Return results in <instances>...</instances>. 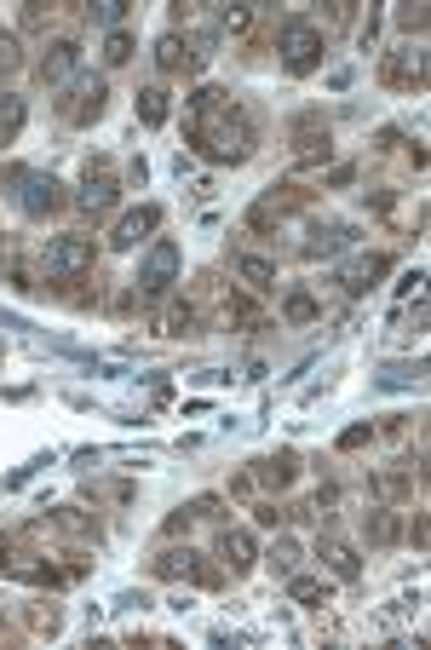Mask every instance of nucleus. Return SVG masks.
<instances>
[{
    "label": "nucleus",
    "instance_id": "nucleus-10",
    "mask_svg": "<svg viewBox=\"0 0 431 650\" xmlns=\"http://www.w3.org/2000/svg\"><path fill=\"white\" fill-rule=\"evenodd\" d=\"M75 208H81V213H92V219L115 208V179H110V167H104V162H98V179L87 173V190L75 196Z\"/></svg>",
    "mask_w": 431,
    "mask_h": 650
},
{
    "label": "nucleus",
    "instance_id": "nucleus-12",
    "mask_svg": "<svg viewBox=\"0 0 431 650\" xmlns=\"http://www.w3.org/2000/svg\"><path fill=\"white\" fill-rule=\"evenodd\" d=\"M156 576H184V581H213V570H202V558L190 553V547H184V553H161L156 558Z\"/></svg>",
    "mask_w": 431,
    "mask_h": 650
},
{
    "label": "nucleus",
    "instance_id": "nucleus-7",
    "mask_svg": "<svg viewBox=\"0 0 431 650\" xmlns=\"http://www.w3.org/2000/svg\"><path fill=\"white\" fill-rule=\"evenodd\" d=\"M75 70H81V47H75V41H52V47H46V58L35 64V75H41L46 87H64Z\"/></svg>",
    "mask_w": 431,
    "mask_h": 650
},
{
    "label": "nucleus",
    "instance_id": "nucleus-27",
    "mask_svg": "<svg viewBox=\"0 0 431 650\" xmlns=\"http://www.w3.org/2000/svg\"><path fill=\"white\" fill-rule=\"evenodd\" d=\"M0 70H18V41L12 35H0Z\"/></svg>",
    "mask_w": 431,
    "mask_h": 650
},
{
    "label": "nucleus",
    "instance_id": "nucleus-19",
    "mask_svg": "<svg viewBox=\"0 0 431 650\" xmlns=\"http://www.w3.org/2000/svg\"><path fill=\"white\" fill-rule=\"evenodd\" d=\"M340 242H345V225H317V231H311V242H305V254H311V259H317V254H334Z\"/></svg>",
    "mask_w": 431,
    "mask_h": 650
},
{
    "label": "nucleus",
    "instance_id": "nucleus-22",
    "mask_svg": "<svg viewBox=\"0 0 431 650\" xmlns=\"http://www.w3.org/2000/svg\"><path fill=\"white\" fill-rule=\"evenodd\" d=\"M288 593H294V599H305V604H317V599H328V581H317V576H294V581H288Z\"/></svg>",
    "mask_w": 431,
    "mask_h": 650
},
{
    "label": "nucleus",
    "instance_id": "nucleus-5",
    "mask_svg": "<svg viewBox=\"0 0 431 650\" xmlns=\"http://www.w3.org/2000/svg\"><path fill=\"white\" fill-rule=\"evenodd\" d=\"M58 179L52 173H23V190H18V208L29 213V219H52V213L64 208V196H58Z\"/></svg>",
    "mask_w": 431,
    "mask_h": 650
},
{
    "label": "nucleus",
    "instance_id": "nucleus-25",
    "mask_svg": "<svg viewBox=\"0 0 431 650\" xmlns=\"http://www.w3.org/2000/svg\"><path fill=\"white\" fill-rule=\"evenodd\" d=\"M92 18H98V24H110V29H121L127 6H121V0H104V6H92Z\"/></svg>",
    "mask_w": 431,
    "mask_h": 650
},
{
    "label": "nucleus",
    "instance_id": "nucleus-14",
    "mask_svg": "<svg viewBox=\"0 0 431 650\" xmlns=\"http://www.w3.org/2000/svg\"><path fill=\"white\" fill-rule=\"evenodd\" d=\"M230 271L248 282V288H276V265L271 259H253V254H230Z\"/></svg>",
    "mask_w": 431,
    "mask_h": 650
},
{
    "label": "nucleus",
    "instance_id": "nucleus-6",
    "mask_svg": "<svg viewBox=\"0 0 431 650\" xmlns=\"http://www.w3.org/2000/svg\"><path fill=\"white\" fill-rule=\"evenodd\" d=\"M156 225H161V208H133V213H121V219H115V231H110V248H115V254H133L138 242L156 231Z\"/></svg>",
    "mask_w": 431,
    "mask_h": 650
},
{
    "label": "nucleus",
    "instance_id": "nucleus-24",
    "mask_svg": "<svg viewBox=\"0 0 431 650\" xmlns=\"http://www.w3.org/2000/svg\"><path fill=\"white\" fill-rule=\"evenodd\" d=\"M271 564H276V570H282V576H288V570H294V564H299V547H294V541H288V535H276V547H271Z\"/></svg>",
    "mask_w": 431,
    "mask_h": 650
},
{
    "label": "nucleus",
    "instance_id": "nucleus-1",
    "mask_svg": "<svg viewBox=\"0 0 431 650\" xmlns=\"http://www.w3.org/2000/svg\"><path fill=\"white\" fill-rule=\"evenodd\" d=\"M196 150L207 162H248L253 156V121L242 104H230L225 93H196Z\"/></svg>",
    "mask_w": 431,
    "mask_h": 650
},
{
    "label": "nucleus",
    "instance_id": "nucleus-13",
    "mask_svg": "<svg viewBox=\"0 0 431 650\" xmlns=\"http://www.w3.org/2000/svg\"><path fill=\"white\" fill-rule=\"evenodd\" d=\"M190 64H196V52H190V41H184V35H161L156 41V70H190Z\"/></svg>",
    "mask_w": 431,
    "mask_h": 650
},
{
    "label": "nucleus",
    "instance_id": "nucleus-21",
    "mask_svg": "<svg viewBox=\"0 0 431 650\" xmlns=\"http://www.w3.org/2000/svg\"><path fill=\"white\" fill-rule=\"evenodd\" d=\"M133 58V35L127 29H110V41H104V64H127Z\"/></svg>",
    "mask_w": 431,
    "mask_h": 650
},
{
    "label": "nucleus",
    "instance_id": "nucleus-15",
    "mask_svg": "<svg viewBox=\"0 0 431 650\" xmlns=\"http://www.w3.org/2000/svg\"><path fill=\"white\" fill-rule=\"evenodd\" d=\"M391 259L386 254H368V259H351V265H345V288H351V294H363V288H374V277H380V271H386Z\"/></svg>",
    "mask_w": 431,
    "mask_h": 650
},
{
    "label": "nucleus",
    "instance_id": "nucleus-3",
    "mask_svg": "<svg viewBox=\"0 0 431 650\" xmlns=\"http://www.w3.org/2000/svg\"><path fill=\"white\" fill-rule=\"evenodd\" d=\"M81 271H92V242L87 236H52L41 248V277L46 282H69L81 277Z\"/></svg>",
    "mask_w": 431,
    "mask_h": 650
},
{
    "label": "nucleus",
    "instance_id": "nucleus-8",
    "mask_svg": "<svg viewBox=\"0 0 431 650\" xmlns=\"http://www.w3.org/2000/svg\"><path fill=\"white\" fill-rule=\"evenodd\" d=\"M104 98H110V87H104V81H81V87L69 93L64 116H69V121H81V127H87V121H98V116H104Z\"/></svg>",
    "mask_w": 431,
    "mask_h": 650
},
{
    "label": "nucleus",
    "instance_id": "nucleus-23",
    "mask_svg": "<svg viewBox=\"0 0 431 650\" xmlns=\"http://www.w3.org/2000/svg\"><path fill=\"white\" fill-rule=\"evenodd\" d=\"M282 317H288V323H317V300H311V294H294V300L282 305Z\"/></svg>",
    "mask_w": 431,
    "mask_h": 650
},
{
    "label": "nucleus",
    "instance_id": "nucleus-2",
    "mask_svg": "<svg viewBox=\"0 0 431 650\" xmlns=\"http://www.w3.org/2000/svg\"><path fill=\"white\" fill-rule=\"evenodd\" d=\"M276 52H282V70L288 75H311L322 64L328 41H322V29L311 24V18H288L282 35H276Z\"/></svg>",
    "mask_w": 431,
    "mask_h": 650
},
{
    "label": "nucleus",
    "instance_id": "nucleus-4",
    "mask_svg": "<svg viewBox=\"0 0 431 650\" xmlns=\"http://www.w3.org/2000/svg\"><path fill=\"white\" fill-rule=\"evenodd\" d=\"M179 265H184L179 242H167V236L150 242V254H144V265H138V294H144V300H161V294L179 282Z\"/></svg>",
    "mask_w": 431,
    "mask_h": 650
},
{
    "label": "nucleus",
    "instance_id": "nucleus-17",
    "mask_svg": "<svg viewBox=\"0 0 431 650\" xmlns=\"http://www.w3.org/2000/svg\"><path fill=\"white\" fill-rule=\"evenodd\" d=\"M23 133V98L0 93V144H12Z\"/></svg>",
    "mask_w": 431,
    "mask_h": 650
},
{
    "label": "nucleus",
    "instance_id": "nucleus-20",
    "mask_svg": "<svg viewBox=\"0 0 431 650\" xmlns=\"http://www.w3.org/2000/svg\"><path fill=\"white\" fill-rule=\"evenodd\" d=\"M259 478L271 489H282L288 478H294V455H276V461H259Z\"/></svg>",
    "mask_w": 431,
    "mask_h": 650
},
{
    "label": "nucleus",
    "instance_id": "nucleus-18",
    "mask_svg": "<svg viewBox=\"0 0 431 650\" xmlns=\"http://www.w3.org/2000/svg\"><path fill=\"white\" fill-rule=\"evenodd\" d=\"M322 558L334 564V576H340V581H357V576H363L357 553H351V547H340V541H328V547H322Z\"/></svg>",
    "mask_w": 431,
    "mask_h": 650
},
{
    "label": "nucleus",
    "instance_id": "nucleus-11",
    "mask_svg": "<svg viewBox=\"0 0 431 650\" xmlns=\"http://www.w3.org/2000/svg\"><path fill=\"white\" fill-rule=\"evenodd\" d=\"M219 558H225L230 570L242 576V570H253L259 547H253V535H248V530H219Z\"/></svg>",
    "mask_w": 431,
    "mask_h": 650
},
{
    "label": "nucleus",
    "instance_id": "nucleus-16",
    "mask_svg": "<svg viewBox=\"0 0 431 650\" xmlns=\"http://www.w3.org/2000/svg\"><path fill=\"white\" fill-rule=\"evenodd\" d=\"M167 110H173V104H167V87H144V93H138V121H144V127H161Z\"/></svg>",
    "mask_w": 431,
    "mask_h": 650
},
{
    "label": "nucleus",
    "instance_id": "nucleus-9",
    "mask_svg": "<svg viewBox=\"0 0 431 650\" xmlns=\"http://www.w3.org/2000/svg\"><path fill=\"white\" fill-rule=\"evenodd\" d=\"M386 81H391V87H420V81H426V52H420V47L391 52V58H386Z\"/></svg>",
    "mask_w": 431,
    "mask_h": 650
},
{
    "label": "nucleus",
    "instance_id": "nucleus-26",
    "mask_svg": "<svg viewBox=\"0 0 431 650\" xmlns=\"http://www.w3.org/2000/svg\"><path fill=\"white\" fill-rule=\"evenodd\" d=\"M368 535H374V541H391V535H397V518H391V512H374V518H368Z\"/></svg>",
    "mask_w": 431,
    "mask_h": 650
}]
</instances>
